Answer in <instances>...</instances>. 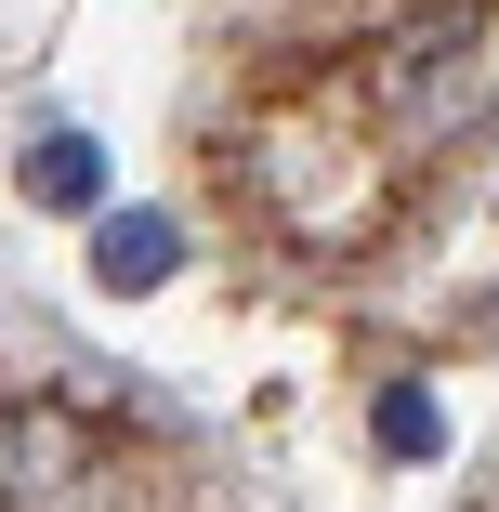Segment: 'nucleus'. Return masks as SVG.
<instances>
[{"label": "nucleus", "mask_w": 499, "mask_h": 512, "mask_svg": "<svg viewBox=\"0 0 499 512\" xmlns=\"http://www.w3.org/2000/svg\"><path fill=\"white\" fill-rule=\"evenodd\" d=\"M355 92H368V119H381L394 158H460V145H486V132H499V0H447V14L394 27Z\"/></svg>", "instance_id": "1"}, {"label": "nucleus", "mask_w": 499, "mask_h": 512, "mask_svg": "<svg viewBox=\"0 0 499 512\" xmlns=\"http://www.w3.org/2000/svg\"><path fill=\"white\" fill-rule=\"evenodd\" d=\"M92 263H106V289H158V276L184 263V224H171V211H119L106 237H92Z\"/></svg>", "instance_id": "2"}, {"label": "nucleus", "mask_w": 499, "mask_h": 512, "mask_svg": "<svg viewBox=\"0 0 499 512\" xmlns=\"http://www.w3.org/2000/svg\"><path fill=\"white\" fill-rule=\"evenodd\" d=\"M92 184H106V158H92L79 132H40L27 145V197H40V211H92Z\"/></svg>", "instance_id": "3"}, {"label": "nucleus", "mask_w": 499, "mask_h": 512, "mask_svg": "<svg viewBox=\"0 0 499 512\" xmlns=\"http://www.w3.org/2000/svg\"><path fill=\"white\" fill-rule=\"evenodd\" d=\"M434 434H447V421H434V407H421V394H381V447H394V460H421Z\"/></svg>", "instance_id": "4"}]
</instances>
